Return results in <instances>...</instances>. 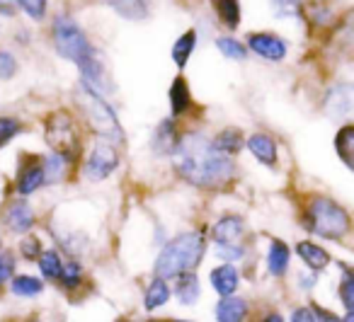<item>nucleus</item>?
<instances>
[{"instance_id": "f257e3e1", "label": "nucleus", "mask_w": 354, "mask_h": 322, "mask_svg": "<svg viewBox=\"0 0 354 322\" xmlns=\"http://www.w3.org/2000/svg\"><path fill=\"white\" fill-rule=\"evenodd\" d=\"M172 170L183 182L202 191H214L226 187L236 177L233 158L223 155L209 136L189 131L180 138V146L172 153Z\"/></svg>"}, {"instance_id": "f03ea898", "label": "nucleus", "mask_w": 354, "mask_h": 322, "mask_svg": "<svg viewBox=\"0 0 354 322\" xmlns=\"http://www.w3.org/2000/svg\"><path fill=\"white\" fill-rule=\"evenodd\" d=\"M209 252V230L192 228L172 235L160 245L156 259H153V276L165 281H175L177 276L189 272H199L204 257Z\"/></svg>"}, {"instance_id": "7ed1b4c3", "label": "nucleus", "mask_w": 354, "mask_h": 322, "mask_svg": "<svg viewBox=\"0 0 354 322\" xmlns=\"http://www.w3.org/2000/svg\"><path fill=\"white\" fill-rule=\"evenodd\" d=\"M75 104H78L88 129L100 141H109V143L122 146L124 129H122V124H119L117 112H114L112 104L102 97V93H97L95 88H90L88 83L80 80L78 93H75Z\"/></svg>"}, {"instance_id": "20e7f679", "label": "nucleus", "mask_w": 354, "mask_h": 322, "mask_svg": "<svg viewBox=\"0 0 354 322\" xmlns=\"http://www.w3.org/2000/svg\"><path fill=\"white\" fill-rule=\"evenodd\" d=\"M352 220L347 211L328 196H315L306 206V230L328 240H339L349 233Z\"/></svg>"}, {"instance_id": "39448f33", "label": "nucleus", "mask_w": 354, "mask_h": 322, "mask_svg": "<svg viewBox=\"0 0 354 322\" xmlns=\"http://www.w3.org/2000/svg\"><path fill=\"white\" fill-rule=\"evenodd\" d=\"M54 46L64 59L78 64V68H83L90 61L97 59L93 44H90L88 37L83 35V30L66 15H59L54 20Z\"/></svg>"}, {"instance_id": "423d86ee", "label": "nucleus", "mask_w": 354, "mask_h": 322, "mask_svg": "<svg viewBox=\"0 0 354 322\" xmlns=\"http://www.w3.org/2000/svg\"><path fill=\"white\" fill-rule=\"evenodd\" d=\"M46 143L54 153H64L68 158H78V129H75V119L68 112H54L46 119Z\"/></svg>"}, {"instance_id": "0eeeda50", "label": "nucleus", "mask_w": 354, "mask_h": 322, "mask_svg": "<svg viewBox=\"0 0 354 322\" xmlns=\"http://www.w3.org/2000/svg\"><path fill=\"white\" fill-rule=\"evenodd\" d=\"M119 162H122V153H119L117 143L100 141L97 138L83 162V177L88 182H104L117 172Z\"/></svg>"}, {"instance_id": "6e6552de", "label": "nucleus", "mask_w": 354, "mask_h": 322, "mask_svg": "<svg viewBox=\"0 0 354 322\" xmlns=\"http://www.w3.org/2000/svg\"><path fill=\"white\" fill-rule=\"evenodd\" d=\"M46 184V175H44V162L39 155H25L20 160V170L15 177V194L20 199L37 194L41 187Z\"/></svg>"}, {"instance_id": "1a4fd4ad", "label": "nucleus", "mask_w": 354, "mask_h": 322, "mask_svg": "<svg viewBox=\"0 0 354 322\" xmlns=\"http://www.w3.org/2000/svg\"><path fill=\"white\" fill-rule=\"evenodd\" d=\"M0 220H3V228H6L8 233L20 235V238L35 233V228H37V214L25 199L10 201V204L6 206V211H3V218Z\"/></svg>"}, {"instance_id": "9d476101", "label": "nucleus", "mask_w": 354, "mask_h": 322, "mask_svg": "<svg viewBox=\"0 0 354 322\" xmlns=\"http://www.w3.org/2000/svg\"><path fill=\"white\" fill-rule=\"evenodd\" d=\"M207 281L209 288L216 293V298L238 296L243 283V272L238 269V264H216V267L209 269Z\"/></svg>"}, {"instance_id": "9b49d317", "label": "nucleus", "mask_w": 354, "mask_h": 322, "mask_svg": "<svg viewBox=\"0 0 354 322\" xmlns=\"http://www.w3.org/2000/svg\"><path fill=\"white\" fill-rule=\"evenodd\" d=\"M245 220L238 214H226L216 218L209 228V240L214 245H241L245 240Z\"/></svg>"}, {"instance_id": "f8f14e48", "label": "nucleus", "mask_w": 354, "mask_h": 322, "mask_svg": "<svg viewBox=\"0 0 354 322\" xmlns=\"http://www.w3.org/2000/svg\"><path fill=\"white\" fill-rule=\"evenodd\" d=\"M170 301H172V283L151 274V278H148L146 286H143V291H141V307L148 312V315H156L158 310L167 307Z\"/></svg>"}, {"instance_id": "ddd939ff", "label": "nucleus", "mask_w": 354, "mask_h": 322, "mask_svg": "<svg viewBox=\"0 0 354 322\" xmlns=\"http://www.w3.org/2000/svg\"><path fill=\"white\" fill-rule=\"evenodd\" d=\"M252 312V303L245 296H228L218 298L214 303V320L216 322H248Z\"/></svg>"}, {"instance_id": "4468645a", "label": "nucleus", "mask_w": 354, "mask_h": 322, "mask_svg": "<svg viewBox=\"0 0 354 322\" xmlns=\"http://www.w3.org/2000/svg\"><path fill=\"white\" fill-rule=\"evenodd\" d=\"M172 283V298L180 307H197V303L202 301V278H199V272H189L177 276Z\"/></svg>"}, {"instance_id": "2eb2a0df", "label": "nucleus", "mask_w": 354, "mask_h": 322, "mask_svg": "<svg viewBox=\"0 0 354 322\" xmlns=\"http://www.w3.org/2000/svg\"><path fill=\"white\" fill-rule=\"evenodd\" d=\"M180 133H177V124L175 119H162L160 124H158V129L153 131L151 136V151L156 153L158 158H172V153L177 151V146H180Z\"/></svg>"}, {"instance_id": "dca6fc26", "label": "nucleus", "mask_w": 354, "mask_h": 322, "mask_svg": "<svg viewBox=\"0 0 354 322\" xmlns=\"http://www.w3.org/2000/svg\"><path fill=\"white\" fill-rule=\"evenodd\" d=\"M46 286L49 283L39 276V274H27V272H17L12 276V281L8 283V293L12 298H20V301H35V298L44 296Z\"/></svg>"}, {"instance_id": "f3484780", "label": "nucleus", "mask_w": 354, "mask_h": 322, "mask_svg": "<svg viewBox=\"0 0 354 322\" xmlns=\"http://www.w3.org/2000/svg\"><path fill=\"white\" fill-rule=\"evenodd\" d=\"M85 283H88V274H85L83 259H66L64 272H61V276H59V281H56V286H59L61 291L66 293V296L75 298L80 291H83Z\"/></svg>"}, {"instance_id": "a211bd4d", "label": "nucleus", "mask_w": 354, "mask_h": 322, "mask_svg": "<svg viewBox=\"0 0 354 322\" xmlns=\"http://www.w3.org/2000/svg\"><path fill=\"white\" fill-rule=\"evenodd\" d=\"M291 264V249L284 240H270L267 245V257H265V269L272 278H284L289 274Z\"/></svg>"}, {"instance_id": "6ab92c4d", "label": "nucleus", "mask_w": 354, "mask_h": 322, "mask_svg": "<svg viewBox=\"0 0 354 322\" xmlns=\"http://www.w3.org/2000/svg\"><path fill=\"white\" fill-rule=\"evenodd\" d=\"M250 49L255 51L257 56L262 59H270V61H281L286 56V44L274 35H267V32H260V35H250L248 39Z\"/></svg>"}, {"instance_id": "aec40b11", "label": "nucleus", "mask_w": 354, "mask_h": 322, "mask_svg": "<svg viewBox=\"0 0 354 322\" xmlns=\"http://www.w3.org/2000/svg\"><path fill=\"white\" fill-rule=\"evenodd\" d=\"M64 264H66L64 252L54 245V247H46L44 254L37 259V274H39L46 283H56L61 272H64Z\"/></svg>"}, {"instance_id": "412c9836", "label": "nucleus", "mask_w": 354, "mask_h": 322, "mask_svg": "<svg viewBox=\"0 0 354 322\" xmlns=\"http://www.w3.org/2000/svg\"><path fill=\"white\" fill-rule=\"evenodd\" d=\"M245 146L257 162H262V165H267V167L277 165V143L272 141L267 133H252L245 141Z\"/></svg>"}, {"instance_id": "4be33fe9", "label": "nucleus", "mask_w": 354, "mask_h": 322, "mask_svg": "<svg viewBox=\"0 0 354 322\" xmlns=\"http://www.w3.org/2000/svg\"><path fill=\"white\" fill-rule=\"evenodd\" d=\"M41 162H44V175H46V184H59V182H64L66 177H68L71 172V165H73V158L64 155V153H46L44 158H41Z\"/></svg>"}, {"instance_id": "5701e85b", "label": "nucleus", "mask_w": 354, "mask_h": 322, "mask_svg": "<svg viewBox=\"0 0 354 322\" xmlns=\"http://www.w3.org/2000/svg\"><path fill=\"white\" fill-rule=\"evenodd\" d=\"M296 254H299L301 262H304L313 274L323 272V269L330 264V254L325 252L320 245L310 243V240H301V243L296 245Z\"/></svg>"}, {"instance_id": "b1692460", "label": "nucleus", "mask_w": 354, "mask_h": 322, "mask_svg": "<svg viewBox=\"0 0 354 322\" xmlns=\"http://www.w3.org/2000/svg\"><path fill=\"white\" fill-rule=\"evenodd\" d=\"M170 112H172V119L175 117H183V114L189 112L192 107V93H189V85L185 78H175L170 85Z\"/></svg>"}, {"instance_id": "393cba45", "label": "nucleus", "mask_w": 354, "mask_h": 322, "mask_svg": "<svg viewBox=\"0 0 354 322\" xmlns=\"http://www.w3.org/2000/svg\"><path fill=\"white\" fill-rule=\"evenodd\" d=\"M212 141H214V146L228 158L238 155V153L243 151V146H245V138H243L241 129H223V131H218Z\"/></svg>"}, {"instance_id": "a878e982", "label": "nucleus", "mask_w": 354, "mask_h": 322, "mask_svg": "<svg viewBox=\"0 0 354 322\" xmlns=\"http://www.w3.org/2000/svg\"><path fill=\"white\" fill-rule=\"evenodd\" d=\"M335 151L342 158L344 165H347L349 170H354V126L339 129L337 136H335Z\"/></svg>"}, {"instance_id": "bb28decb", "label": "nucleus", "mask_w": 354, "mask_h": 322, "mask_svg": "<svg viewBox=\"0 0 354 322\" xmlns=\"http://www.w3.org/2000/svg\"><path fill=\"white\" fill-rule=\"evenodd\" d=\"M194 46H197V32L194 30L185 32V35L172 44V61L177 64V68H185V66H187Z\"/></svg>"}, {"instance_id": "cd10ccee", "label": "nucleus", "mask_w": 354, "mask_h": 322, "mask_svg": "<svg viewBox=\"0 0 354 322\" xmlns=\"http://www.w3.org/2000/svg\"><path fill=\"white\" fill-rule=\"evenodd\" d=\"M107 3L127 20H143L148 15V0H107Z\"/></svg>"}, {"instance_id": "c85d7f7f", "label": "nucleus", "mask_w": 354, "mask_h": 322, "mask_svg": "<svg viewBox=\"0 0 354 322\" xmlns=\"http://www.w3.org/2000/svg\"><path fill=\"white\" fill-rule=\"evenodd\" d=\"M17 274V252L0 245V293L8 291V283Z\"/></svg>"}, {"instance_id": "c756f323", "label": "nucleus", "mask_w": 354, "mask_h": 322, "mask_svg": "<svg viewBox=\"0 0 354 322\" xmlns=\"http://www.w3.org/2000/svg\"><path fill=\"white\" fill-rule=\"evenodd\" d=\"M44 243L37 233H30L25 238H20V245H17V257L25 259V262H35L44 254Z\"/></svg>"}, {"instance_id": "7c9ffc66", "label": "nucleus", "mask_w": 354, "mask_h": 322, "mask_svg": "<svg viewBox=\"0 0 354 322\" xmlns=\"http://www.w3.org/2000/svg\"><path fill=\"white\" fill-rule=\"evenodd\" d=\"M214 3H216V12L223 25L236 30L241 25V3L238 0H214Z\"/></svg>"}, {"instance_id": "2f4dec72", "label": "nucleus", "mask_w": 354, "mask_h": 322, "mask_svg": "<svg viewBox=\"0 0 354 322\" xmlns=\"http://www.w3.org/2000/svg\"><path fill=\"white\" fill-rule=\"evenodd\" d=\"M214 257L221 259V264H238L248 257L245 243L241 245H214Z\"/></svg>"}, {"instance_id": "473e14b6", "label": "nucleus", "mask_w": 354, "mask_h": 322, "mask_svg": "<svg viewBox=\"0 0 354 322\" xmlns=\"http://www.w3.org/2000/svg\"><path fill=\"white\" fill-rule=\"evenodd\" d=\"M216 46L226 59H233V61L245 59V46H243L238 39H233V37H221V39L216 41Z\"/></svg>"}, {"instance_id": "72a5a7b5", "label": "nucleus", "mask_w": 354, "mask_h": 322, "mask_svg": "<svg viewBox=\"0 0 354 322\" xmlns=\"http://www.w3.org/2000/svg\"><path fill=\"white\" fill-rule=\"evenodd\" d=\"M22 124L15 117H0V148H6L15 136H20Z\"/></svg>"}, {"instance_id": "f704fd0d", "label": "nucleus", "mask_w": 354, "mask_h": 322, "mask_svg": "<svg viewBox=\"0 0 354 322\" xmlns=\"http://www.w3.org/2000/svg\"><path fill=\"white\" fill-rule=\"evenodd\" d=\"M339 301L349 312H354V272H344L339 281Z\"/></svg>"}, {"instance_id": "c9c22d12", "label": "nucleus", "mask_w": 354, "mask_h": 322, "mask_svg": "<svg viewBox=\"0 0 354 322\" xmlns=\"http://www.w3.org/2000/svg\"><path fill=\"white\" fill-rule=\"evenodd\" d=\"M17 70V61L10 51H0V80H10Z\"/></svg>"}, {"instance_id": "e433bc0d", "label": "nucleus", "mask_w": 354, "mask_h": 322, "mask_svg": "<svg viewBox=\"0 0 354 322\" xmlns=\"http://www.w3.org/2000/svg\"><path fill=\"white\" fill-rule=\"evenodd\" d=\"M46 3L49 0H20L22 10L32 17V20H41L46 15Z\"/></svg>"}, {"instance_id": "4c0bfd02", "label": "nucleus", "mask_w": 354, "mask_h": 322, "mask_svg": "<svg viewBox=\"0 0 354 322\" xmlns=\"http://www.w3.org/2000/svg\"><path fill=\"white\" fill-rule=\"evenodd\" d=\"M291 322H318V312H315V307L299 305L291 310Z\"/></svg>"}, {"instance_id": "58836bf2", "label": "nucleus", "mask_w": 354, "mask_h": 322, "mask_svg": "<svg viewBox=\"0 0 354 322\" xmlns=\"http://www.w3.org/2000/svg\"><path fill=\"white\" fill-rule=\"evenodd\" d=\"M296 6H299V0H274L277 12H281V15H289V12H294Z\"/></svg>"}, {"instance_id": "ea45409f", "label": "nucleus", "mask_w": 354, "mask_h": 322, "mask_svg": "<svg viewBox=\"0 0 354 322\" xmlns=\"http://www.w3.org/2000/svg\"><path fill=\"white\" fill-rule=\"evenodd\" d=\"M15 6H17V0H0V12H3L6 17H12Z\"/></svg>"}, {"instance_id": "a19ab883", "label": "nucleus", "mask_w": 354, "mask_h": 322, "mask_svg": "<svg viewBox=\"0 0 354 322\" xmlns=\"http://www.w3.org/2000/svg\"><path fill=\"white\" fill-rule=\"evenodd\" d=\"M260 322H284V317H281V312L270 310V312H265V315H262Z\"/></svg>"}, {"instance_id": "79ce46f5", "label": "nucleus", "mask_w": 354, "mask_h": 322, "mask_svg": "<svg viewBox=\"0 0 354 322\" xmlns=\"http://www.w3.org/2000/svg\"><path fill=\"white\" fill-rule=\"evenodd\" d=\"M143 322H170V317H156V315H148Z\"/></svg>"}, {"instance_id": "37998d69", "label": "nucleus", "mask_w": 354, "mask_h": 322, "mask_svg": "<svg viewBox=\"0 0 354 322\" xmlns=\"http://www.w3.org/2000/svg\"><path fill=\"white\" fill-rule=\"evenodd\" d=\"M170 322H194V320H185V317H170Z\"/></svg>"}, {"instance_id": "c03bdc74", "label": "nucleus", "mask_w": 354, "mask_h": 322, "mask_svg": "<svg viewBox=\"0 0 354 322\" xmlns=\"http://www.w3.org/2000/svg\"><path fill=\"white\" fill-rule=\"evenodd\" d=\"M342 322H354V312H347V317H344Z\"/></svg>"}, {"instance_id": "a18cd8bd", "label": "nucleus", "mask_w": 354, "mask_h": 322, "mask_svg": "<svg viewBox=\"0 0 354 322\" xmlns=\"http://www.w3.org/2000/svg\"><path fill=\"white\" fill-rule=\"evenodd\" d=\"M112 322H131V320H127V317H117V320H112Z\"/></svg>"}]
</instances>
